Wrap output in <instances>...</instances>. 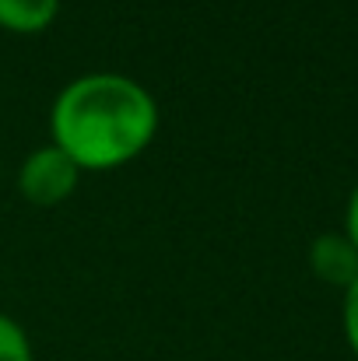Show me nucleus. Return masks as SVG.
Returning a JSON list of instances; mask_svg holds the SVG:
<instances>
[{
  "instance_id": "nucleus-1",
  "label": "nucleus",
  "mask_w": 358,
  "mask_h": 361,
  "mask_svg": "<svg viewBox=\"0 0 358 361\" xmlns=\"http://www.w3.org/2000/svg\"><path fill=\"white\" fill-rule=\"evenodd\" d=\"M158 130V106L144 85L123 74L74 78L49 109L53 144L81 169H119L133 161Z\"/></svg>"
},
{
  "instance_id": "nucleus-2",
  "label": "nucleus",
  "mask_w": 358,
  "mask_h": 361,
  "mask_svg": "<svg viewBox=\"0 0 358 361\" xmlns=\"http://www.w3.org/2000/svg\"><path fill=\"white\" fill-rule=\"evenodd\" d=\"M78 179H81V169L56 144L35 147L21 161V169H18V190L35 207H56V204H64L78 190Z\"/></svg>"
},
{
  "instance_id": "nucleus-3",
  "label": "nucleus",
  "mask_w": 358,
  "mask_h": 361,
  "mask_svg": "<svg viewBox=\"0 0 358 361\" xmlns=\"http://www.w3.org/2000/svg\"><path fill=\"white\" fill-rule=\"evenodd\" d=\"M309 270L323 284L348 291L358 277V249L345 232H323L309 242Z\"/></svg>"
},
{
  "instance_id": "nucleus-4",
  "label": "nucleus",
  "mask_w": 358,
  "mask_h": 361,
  "mask_svg": "<svg viewBox=\"0 0 358 361\" xmlns=\"http://www.w3.org/2000/svg\"><path fill=\"white\" fill-rule=\"evenodd\" d=\"M60 0H0V28L18 35H35L53 25Z\"/></svg>"
},
{
  "instance_id": "nucleus-5",
  "label": "nucleus",
  "mask_w": 358,
  "mask_h": 361,
  "mask_svg": "<svg viewBox=\"0 0 358 361\" xmlns=\"http://www.w3.org/2000/svg\"><path fill=\"white\" fill-rule=\"evenodd\" d=\"M0 361H32L28 334L4 312H0Z\"/></svg>"
},
{
  "instance_id": "nucleus-6",
  "label": "nucleus",
  "mask_w": 358,
  "mask_h": 361,
  "mask_svg": "<svg viewBox=\"0 0 358 361\" xmlns=\"http://www.w3.org/2000/svg\"><path fill=\"white\" fill-rule=\"evenodd\" d=\"M341 326H345V341L352 348V355L358 358V277L352 281V288L345 291V309H341Z\"/></svg>"
},
{
  "instance_id": "nucleus-7",
  "label": "nucleus",
  "mask_w": 358,
  "mask_h": 361,
  "mask_svg": "<svg viewBox=\"0 0 358 361\" xmlns=\"http://www.w3.org/2000/svg\"><path fill=\"white\" fill-rule=\"evenodd\" d=\"M345 235L358 249V183H355V190H352V197H348V207H345Z\"/></svg>"
}]
</instances>
